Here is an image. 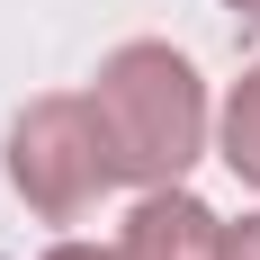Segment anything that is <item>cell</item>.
Here are the masks:
<instances>
[{
    "mask_svg": "<svg viewBox=\"0 0 260 260\" xmlns=\"http://www.w3.org/2000/svg\"><path fill=\"white\" fill-rule=\"evenodd\" d=\"M224 9H234V27H251V36H260V0H224Z\"/></svg>",
    "mask_w": 260,
    "mask_h": 260,
    "instance_id": "obj_7",
    "label": "cell"
},
{
    "mask_svg": "<svg viewBox=\"0 0 260 260\" xmlns=\"http://www.w3.org/2000/svg\"><path fill=\"white\" fill-rule=\"evenodd\" d=\"M215 161L242 188H260V63H242V81H224L215 99Z\"/></svg>",
    "mask_w": 260,
    "mask_h": 260,
    "instance_id": "obj_4",
    "label": "cell"
},
{
    "mask_svg": "<svg viewBox=\"0 0 260 260\" xmlns=\"http://www.w3.org/2000/svg\"><path fill=\"white\" fill-rule=\"evenodd\" d=\"M9 188L27 198V215H45V224H81V215H99V198L117 188V161H108V135L90 117L81 90H45V99H27L9 117Z\"/></svg>",
    "mask_w": 260,
    "mask_h": 260,
    "instance_id": "obj_2",
    "label": "cell"
},
{
    "mask_svg": "<svg viewBox=\"0 0 260 260\" xmlns=\"http://www.w3.org/2000/svg\"><path fill=\"white\" fill-rule=\"evenodd\" d=\"M108 251L117 260H224V215H215L188 180L135 188V207H126V224H117Z\"/></svg>",
    "mask_w": 260,
    "mask_h": 260,
    "instance_id": "obj_3",
    "label": "cell"
},
{
    "mask_svg": "<svg viewBox=\"0 0 260 260\" xmlns=\"http://www.w3.org/2000/svg\"><path fill=\"white\" fill-rule=\"evenodd\" d=\"M81 99H90V117L108 135L117 188H171L215 153V99L198 81V63L180 45H161V36L108 45Z\"/></svg>",
    "mask_w": 260,
    "mask_h": 260,
    "instance_id": "obj_1",
    "label": "cell"
},
{
    "mask_svg": "<svg viewBox=\"0 0 260 260\" xmlns=\"http://www.w3.org/2000/svg\"><path fill=\"white\" fill-rule=\"evenodd\" d=\"M224 260H260V215H242V224H224Z\"/></svg>",
    "mask_w": 260,
    "mask_h": 260,
    "instance_id": "obj_5",
    "label": "cell"
},
{
    "mask_svg": "<svg viewBox=\"0 0 260 260\" xmlns=\"http://www.w3.org/2000/svg\"><path fill=\"white\" fill-rule=\"evenodd\" d=\"M36 260H117V251H99V242H81V234H63V242H45Z\"/></svg>",
    "mask_w": 260,
    "mask_h": 260,
    "instance_id": "obj_6",
    "label": "cell"
}]
</instances>
